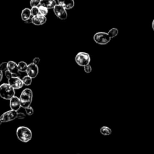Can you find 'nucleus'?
Returning <instances> with one entry per match:
<instances>
[{"instance_id": "nucleus-31", "label": "nucleus", "mask_w": 154, "mask_h": 154, "mask_svg": "<svg viewBox=\"0 0 154 154\" xmlns=\"http://www.w3.org/2000/svg\"><path fill=\"white\" fill-rule=\"evenodd\" d=\"M2 123V122H1V119H0V125H1V123Z\"/></svg>"}, {"instance_id": "nucleus-13", "label": "nucleus", "mask_w": 154, "mask_h": 154, "mask_svg": "<svg viewBox=\"0 0 154 154\" xmlns=\"http://www.w3.org/2000/svg\"><path fill=\"white\" fill-rule=\"evenodd\" d=\"M57 2L66 10L72 9L75 6L74 0H57Z\"/></svg>"}, {"instance_id": "nucleus-27", "label": "nucleus", "mask_w": 154, "mask_h": 154, "mask_svg": "<svg viewBox=\"0 0 154 154\" xmlns=\"http://www.w3.org/2000/svg\"><path fill=\"white\" fill-rule=\"evenodd\" d=\"M26 117L25 114L23 112H18L17 115V118L19 119H23Z\"/></svg>"}, {"instance_id": "nucleus-17", "label": "nucleus", "mask_w": 154, "mask_h": 154, "mask_svg": "<svg viewBox=\"0 0 154 154\" xmlns=\"http://www.w3.org/2000/svg\"><path fill=\"white\" fill-rule=\"evenodd\" d=\"M100 133H101L102 135H109L111 134L112 131H111V129L109 128H108V126H102V127L100 128Z\"/></svg>"}, {"instance_id": "nucleus-21", "label": "nucleus", "mask_w": 154, "mask_h": 154, "mask_svg": "<svg viewBox=\"0 0 154 154\" xmlns=\"http://www.w3.org/2000/svg\"><path fill=\"white\" fill-rule=\"evenodd\" d=\"M30 10H31V13L32 16H34L39 14L38 7H32L30 9Z\"/></svg>"}, {"instance_id": "nucleus-12", "label": "nucleus", "mask_w": 154, "mask_h": 154, "mask_svg": "<svg viewBox=\"0 0 154 154\" xmlns=\"http://www.w3.org/2000/svg\"><path fill=\"white\" fill-rule=\"evenodd\" d=\"M47 20L45 16L38 14L32 17V23L35 25H43Z\"/></svg>"}, {"instance_id": "nucleus-10", "label": "nucleus", "mask_w": 154, "mask_h": 154, "mask_svg": "<svg viewBox=\"0 0 154 154\" xmlns=\"http://www.w3.org/2000/svg\"><path fill=\"white\" fill-rule=\"evenodd\" d=\"M27 75L30 76L31 78H35L38 73V67L37 65L31 63L28 65L26 70Z\"/></svg>"}, {"instance_id": "nucleus-2", "label": "nucleus", "mask_w": 154, "mask_h": 154, "mask_svg": "<svg viewBox=\"0 0 154 154\" xmlns=\"http://www.w3.org/2000/svg\"><path fill=\"white\" fill-rule=\"evenodd\" d=\"M16 135L20 141L27 143L32 138V132L27 127L19 126L16 130Z\"/></svg>"}, {"instance_id": "nucleus-28", "label": "nucleus", "mask_w": 154, "mask_h": 154, "mask_svg": "<svg viewBox=\"0 0 154 154\" xmlns=\"http://www.w3.org/2000/svg\"><path fill=\"white\" fill-rule=\"evenodd\" d=\"M40 63V58L38 57H35L32 60V63L35 65H38Z\"/></svg>"}, {"instance_id": "nucleus-3", "label": "nucleus", "mask_w": 154, "mask_h": 154, "mask_svg": "<svg viewBox=\"0 0 154 154\" xmlns=\"http://www.w3.org/2000/svg\"><path fill=\"white\" fill-rule=\"evenodd\" d=\"M15 94L14 89L8 84L4 83L0 85V96L5 100H10Z\"/></svg>"}, {"instance_id": "nucleus-29", "label": "nucleus", "mask_w": 154, "mask_h": 154, "mask_svg": "<svg viewBox=\"0 0 154 154\" xmlns=\"http://www.w3.org/2000/svg\"><path fill=\"white\" fill-rule=\"evenodd\" d=\"M2 78H3V72L0 69V82L2 81Z\"/></svg>"}, {"instance_id": "nucleus-7", "label": "nucleus", "mask_w": 154, "mask_h": 154, "mask_svg": "<svg viewBox=\"0 0 154 154\" xmlns=\"http://www.w3.org/2000/svg\"><path fill=\"white\" fill-rule=\"evenodd\" d=\"M53 10L54 14L58 18L61 20H64L67 19V13L66 11V10L61 5L58 4H57L53 8Z\"/></svg>"}, {"instance_id": "nucleus-25", "label": "nucleus", "mask_w": 154, "mask_h": 154, "mask_svg": "<svg viewBox=\"0 0 154 154\" xmlns=\"http://www.w3.org/2000/svg\"><path fill=\"white\" fill-rule=\"evenodd\" d=\"M84 72L85 73H90L91 72L92 68H91V66L90 64H88V65H87V66L84 67Z\"/></svg>"}, {"instance_id": "nucleus-1", "label": "nucleus", "mask_w": 154, "mask_h": 154, "mask_svg": "<svg viewBox=\"0 0 154 154\" xmlns=\"http://www.w3.org/2000/svg\"><path fill=\"white\" fill-rule=\"evenodd\" d=\"M33 94L30 88H25L21 93L19 99L21 107L26 108L30 106L32 100Z\"/></svg>"}, {"instance_id": "nucleus-9", "label": "nucleus", "mask_w": 154, "mask_h": 154, "mask_svg": "<svg viewBox=\"0 0 154 154\" xmlns=\"http://www.w3.org/2000/svg\"><path fill=\"white\" fill-rule=\"evenodd\" d=\"M7 69L13 74V76L19 77L20 73L19 71L17 64L13 61H9L7 62Z\"/></svg>"}, {"instance_id": "nucleus-19", "label": "nucleus", "mask_w": 154, "mask_h": 154, "mask_svg": "<svg viewBox=\"0 0 154 154\" xmlns=\"http://www.w3.org/2000/svg\"><path fill=\"white\" fill-rule=\"evenodd\" d=\"M118 33H119V30L115 28H111V29L109 30V31L108 32V34L109 36L111 37V38H112L115 37L116 36H117Z\"/></svg>"}, {"instance_id": "nucleus-26", "label": "nucleus", "mask_w": 154, "mask_h": 154, "mask_svg": "<svg viewBox=\"0 0 154 154\" xmlns=\"http://www.w3.org/2000/svg\"><path fill=\"white\" fill-rule=\"evenodd\" d=\"M4 74H5V77H6V78H7V79H8L9 78H10L11 77L13 76V74H12L10 72H9L8 70H6V71L4 72Z\"/></svg>"}, {"instance_id": "nucleus-8", "label": "nucleus", "mask_w": 154, "mask_h": 154, "mask_svg": "<svg viewBox=\"0 0 154 154\" xmlns=\"http://www.w3.org/2000/svg\"><path fill=\"white\" fill-rule=\"evenodd\" d=\"M8 84L11 86L14 90L21 88L23 86L22 80L19 77L12 76L8 79Z\"/></svg>"}, {"instance_id": "nucleus-5", "label": "nucleus", "mask_w": 154, "mask_h": 154, "mask_svg": "<svg viewBox=\"0 0 154 154\" xmlns=\"http://www.w3.org/2000/svg\"><path fill=\"white\" fill-rule=\"evenodd\" d=\"M111 39L108 34L105 32H98L93 35L94 41L99 45H106L111 41Z\"/></svg>"}, {"instance_id": "nucleus-15", "label": "nucleus", "mask_w": 154, "mask_h": 154, "mask_svg": "<svg viewBox=\"0 0 154 154\" xmlns=\"http://www.w3.org/2000/svg\"><path fill=\"white\" fill-rule=\"evenodd\" d=\"M32 16L31 15V10L29 8H24L22 12H21V18H22V20L23 21L26 22L31 19H32Z\"/></svg>"}, {"instance_id": "nucleus-30", "label": "nucleus", "mask_w": 154, "mask_h": 154, "mask_svg": "<svg viewBox=\"0 0 154 154\" xmlns=\"http://www.w3.org/2000/svg\"><path fill=\"white\" fill-rule=\"evenodd\" d=\"M152 27L153 30L154 31V19L153 20V22H152Z\"/></svg>"}, {"instance_id": "nucleus-23", "label": "nucleus", "mask_w": 154, "mask_h": 154, "mask_svg": "<svg viewBox=\"0 0 154 154\" xmlns=\"http://www.w3.org/2000/svg\"><path fill=\"white\" fill-rule=\"evenodd\" d=\"M25 112H26V113L27 115H28V116H31V115L33 114V113H34V109H33V108H32V106H28V107H27V108H25Z\"/></svg>"}, {"instance_id": "nucleus-11", "label": "nucleus", "mask_w": 154, "mask_h": 154, "mask_svg": "<svg viewBox=\"0 0 154 154\" xmlns=\"http://www.w3.org/2000/svg\"><path fill=\"white\" fill-rule=\"evenodd\" d=\"M10 106L11 109L14 111H18L21 107L20 99L17 96H13L10 100Z\"/></svg>"}, {"instance_id": "nucleus-6", "label": "nucleus", "mask_w": 154, "mask_h": 154, "mask_svg": "<svg viewBox=\"0 0 154 154\" xmlns=\"http://www.w3.org/2000/svg\"><path fill=\"white\" fill-rule=\"evenodd\" d=\"M17 112L14 110H9L4 112L0 117V119L2 122H8L14 120L17 118Z\"/></svg>"}, {"instance_id": "nucleus-22", "label": "nucleus", "mask_w": 154, "mask_h": 154, "mask_svg": "<svg viewBox=\"0 0 154 154\" xmlns=\"http://www.w3.org/2000/svg\"><path fill=\"white\" fill-rule=\"evenodd\" d=\"M41 0H30L29 4L31 7H38L40 5Z\"/></svg>"}, {"instance_id": "nucleus-14", "label": "nucleus", "mask_w": 154, "mask_h": 154, "mask_svg": "<svg viewBox=\"0 0 154 154\" xmlns=\"http://www.w3.org/2000/svg\"><path fill=\"white\" fill-rule=\"evenodd\" d=\"M57 5V2L55 0H41L40 5L43 6L48 9L54 8Z\"/></svg>"}, {"instance_id": "nucleus-24", "label": "nucleus", "mask_w": 154, "mask_h": 154, "mask_svg": "<svg viewBox=\"0 0 154 154\" xmlns=\"http://www.w3.org/2000/svg\"><path fill=\"white\" fill-rule=\"evenodd\" d=\"M0 69L2 70V72H5L6 70H7V62H3L0 64Z\"/></svg>"}, {"instance_id": "nucleus-32", "label": "nucleus", "mask_w": 154, "mask_h": 154, "mask_svg": "<svg viewBox=\"0 0 154 154\" xmlns=\"http://www.w3.org/2000/svg\"><path fill=\"white\" fill-rule=\"evenodd\" d=\"M78 154H79V153H78Z\"/></svg>"}, {"instance_id": "nucleus-20", "label": "nucleus", "mask_w": 154, "mask_h": 154, "mask_svg": "<svg viewBox=\"0 0 154 154\" xmlns=\"http://www.w3.org/2000/svg\"><path fill=\"white\" fill-rule=\"evenodd\" d=\"M38 10H39V14L46 16V15H47L48 13V9L43 6L39 5Z\"/></svg>"}, {"instance_id": "nucleus-16", "label": "nucleus", "mask_w": 154, "mask_h": 154, "mask_svg": "<svg viewBox=\"0 0 154 154\" xmlns=\"http://www.w3.org/2000/svg\"><path fill=\"white\" fill-rule=\"evenodd\" d=\"M28 65L24 61H20L17 64V67L19 72H26Z\"/></svg>"}, {"instance_id": "nucleus-4", "label": "nucleus", "mask_w": 154, "mask_h": 154, "mask_svg": "<svg viewBox=\"0 0 154 154\" xmlns=\"http://www.w3.org/2000/svg\"><path fill=\"white\" fill-rule=\"evenodd\" d=\"M75 60L78 65L84 67L89 64L90 62V57L87 52H80L76 54Z\"/></svg>"}, {"instance_id": "nucleus-18", "label": "nucleus", "mask_w": 154, "mask_h": 154, "mask_svg": "<svg viewBox=\"0 0 154 154\" xmlns=\"http://www.w3.org/2000/svg\"><path fill=\"white\" fill-rule=\"evenodd\" d=\"M32 79L30 76H29L28 75H26L25 76L23 77V78L22 79V81H23V85H29L31 84L32 83Z\"/></svg>"}]
</instances>
